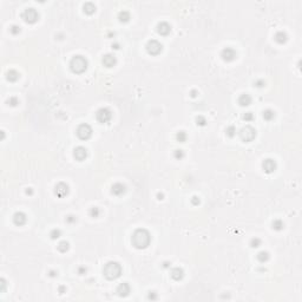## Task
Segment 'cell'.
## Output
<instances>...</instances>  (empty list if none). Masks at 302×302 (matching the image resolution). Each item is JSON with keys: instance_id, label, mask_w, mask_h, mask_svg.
<instances>
[{"instance_id": "7402d4cb", "label": "cell", "mask_w": 302, "mask_h": 302, "mask_svg": "<svg viewBox=\"0 0 302 302\" xmlns=\"http://www.w3.org/2000/svg\"><path fill=\"white\" fill-rule=\"evenodd\" d=\"M83 10L86 14H93L96 12V6L93 2H85L83 6Z\"/></svg>"}, {"instance_id": "484cf974", "label": "cell", "mask_w": 302, "mask_h": 302, "mask_svg": "<svg viewBox=\"0 0 302 302\" xmlns=\"http://www.w3.org/2000/svg\"><path fill=\"white\" fill-rule=\"evenodd\" d=\"M269 252H260L257 254V260H258V262H261V263H266L267 261L269 260Z\"/></svg>"}, {"instance_id": "7bdbcfd3", "label": "cell", "mask_w": 302, "mask_h": 302, "mask_svg": "<svg viewBox=\"0 0 302 302\" xmlns=\"http://www.w3.org/2000/svg\"><path fill=\"white\" fill-rule=\"evenodd\" d=\"M86 270H87V269L85 268V267H80V268H78V274L79 275H84L85 273H86Z\"/></svg>"}, {"instance_id": "681fc988", "label": "cell", "mask_w": 302, "mask_h": 302, "mask_svg": "<svg viewBox=\"0 0 302 302\" xmlns=\"http://www.w3.org/2000/svg\"><path fill=\"white\" fill-rule=\"evenodd\" d=\"M118 46H119V45H118V44H115V45H112V49H116V50H118V49H119V47H118Z\"/></svg>"}, {"instance_id": "44dd1931", "label": "cell", "mask_w": 302, "mask_h": 302, "mask_svg": "<svg viewBox=\"0 0 302 302\" xmlns=\"http://www.w3.org/2000/svg\"><path fill=\"white\" fill-rule=\"evenodd\" d=\"M131 19V14H130L129 11H125V10H123V11H120L119 13H118V20L120 22H123V24H125V22H128Z\"/></svg>"}, {"instance_id": "52a82bcc", "label": "cell", "mask_w": 302, "mask_h": 302, "mask_svg": "<svg viewBox=\"0 0 302 302\" xmlns=\"http://www.w3.org/2000/svg\"><path fill=\"white\" fill-rule=\"evenodd\" d=\"M145 47H146L148 53H149V54H151V56H157V54H159V53L162 52V50H163V45L156 39L149 40Z\"/></svg>"}, {"instance_id": "f35d334b", "label": "cell", "mask_w": 302, "mask_h": 302, "mask_svg": "<svg viewBox=\"0 0 302 302\" xmlns=\"http://www.w3.org/2000/svg\"><path fill=\"white\" fill-rule=\"evenodd\" d=\"M191 203H192L194 205H198V204L201 203V201H200V197H197V196H194V197L191 198Z\"/></svg>"}, {"instance_id": "f546056e", "label": "cell", "mask_w": 302, "mask_h": 302, "mask_svg": "<svg viewBox=\"0 0 302 302\" xmlns=\"http://www.w3.org/2000/svg\"><path fill=\"white\" fill-rule=\"evenodd\" d=\"M89 214H90V216H91V217L97 218V217H99V215H101V210H99V208L93 207V208H91V209H90Z\"/></svg>"}, {"instance_id": "ba28073f", "label": "cell", "mask_w": 302, "mask_h": 302, "mask_svg": "<svg viewBox=\"0 0 302 302\" xmlns=\"http://www.w3.org/2000/svg\"><path fill=\"white\" fill-rule=\"evenodd\" d=\"M77 136L82 140H87L92 136V128L89 124H80L77 128Z\"/></svg>"}, {"instance_id": "e575fe53", "label": "cell", "mask_w": 302, "mask_h": 302, "mask_svg": "<svg viewBox=\"0 0 302 302\" xmlns=\"http://www.w3.org/2000/svg\"><path fill=\"white\" fill-rule=\"evenodd\" d=\"M242 118H243L246 122H252V119H254V113H252V112H246V113H243Z\"/></svg>"}, {"instance_id": "836d02e7", "label": "cell", "mask_w": 302, "mask_h": 302, "mask_svg": "<svg viewBox=\"0 0 302 302\" xmlns=\"http://www.w3.org/2000/svg\"><path fill=\"white\" fill-rule=\"evenodd\" d=\"M173 156H175L176 159H182L184 157V151L181 150V149H177V150H175V152H173Z\"/></svg>"}, {"instance_id": "8d00e7d4", "label": "cell", "mask_w": 302, "mask_h": 302, "mask_svg": "<svg viewBox=\"0 0 302 302\" xmlns=\"http://www.w3.org/2000/svg\"><path fill=\"white\" fill-rule=\"evenodd\" d=\"M7 103H8V105H11V106H17L18 104H19V99H18L17 97H11V98L7 101Z\"/></svg>"}, {"instance_id": "e0dca14e", "label": "cell", "mask_w": 302, "mask_h": 302, "mask_svg": "<svg viewBox=\"0 0 302 302\" xmlns=\"http://www.w3.org/2000/svg\"><path fill=\"white\" fill-rule=\"evenodd\" d=\"M26 221H27V217H26V215L24 213H21V211H18V213H16L14 215H13V222H14V224L16 225H24V224L26 223Z\"/></svg>"}, {"instance_id": "30bf717a", "label": "cell", "mask_w": 302, "mask_h": 302, "mask_svg": "<svg viewBox=\"0 0 302 302\" xmlns=\"http://www.w3.org/2000/svg\"><path fill=\"white\" fill-rule=\"evenodd\" d=\"M262 168H263V170H264V172L271 173V172H274L275 170H276V168H277V164H276V162H275L274 159H271V158H267V159H264V161H263Z\"/></svg>"}, {"instance_id": "5b68a950", "label": "cell", "mask_w": 302, "mask_h": 302, "mask_svg": "<svg viewBox=\"0 0 302 302\" xmlns=\"http://www.w3.org/2000/svg\"><path fill=\"white\" fill-rule=\"evenodd\" d=\"M96 119L101 124H106L112 119V112L107 107H101L96 112Z\"/></svg>"}, {"instance_id": "d6986e66", "label": "cell", "mask_w": 302, "mask_h": 302, "mask_svg": "<svg viewBox=\"0 0 302 302\" xmlns=\"http://www.w3.org/2000/svg\"><path fill=\"white\" fill-rule=\"evenodd\" d=\"M238 104L241 106H248L252 104V97L248 93H243L238 97Z\"/></svg>"}, {"instance_id": "cb8c5ba5", "label": "cell", "mask_w": 302, "mask_h": 302, "mask_svg": "<svg viewBox=\"0 0 302 302\" xmlns=\"http://www.w3.org/2000/svg\"><path fill=\"white\" fill-rule=\"evenodd\" d=\"M6 78H7V80H10V82H17L18 79H19V73L16 70H10L7 72V74H6Z\"/></svg>"}, {"instance_id": "74e56055", "label": "cell", "mask_w": 302, "mask_h": 302, "mask_svg": "<svg viewBox=\"0 0 302 302\" xmlns=\"http://www.w3.org/2000/svg\"><path fill=\"white\" fill-rule=\"evenodd\" d=\"M76 222H77V217H76V216L70 215V216H67L66 217V223L72 224V223H76Z\"/></svg>"}, {"instance_id": "7dc6e473", "label": "cell", "mask_w": 302, "mask_h": 302, "mask_svg": "<svg viewBox=\"0 0 302 302\" xmlns=\"http://www.w3.org/2000/svg\"><path fill=\"white\" fill-rule=\"evenodd\" d=\"M26 194H27V195H32V194H33V191H32V189H31V188H27Z\"/></svg>"}, {"instance_id": "60d3db41", "label": "cell", "mask_w": 302, "mask_h": 302, "mask_svg": "<svg viewBox=\"0 0 302 302\" xmlns=\"http://www.w3.org/2000/svg\"><path fill=\"white\" fill-rule=\"evenodd\" d=\"M148 299H149V300H157V293H155V291H150L149 295H148Z\"/></svg>"}, {"instance_id": "f907efd6", "label": "cell", "mask_w": 302, "mask_h": 302, "mask_svg": "<svg viewBox=\"0 0 302 302\" xmlns=\"http://www.w3.org/2000/svg\"><path fill=\"white\" fill-rule=\"evenodd\" d=\"M169 264H171V263H169V262H165V263H164V268H168Z\"/></svg>"}, {"instance_id": "b9f144b4", "label": "cell", "mask_w": 302, "mask_h": 302, "mask_svg": "<svg viewBox=\"0 0 302 302\" xmlns=\"http://www.w3.org/2000/svg\"><path fill=\"white\" fill-rule=\"evenodd\" d=\"M0 285H1L0 291H1V293H4V291H5V288H6V281L4 280V279H1V280H0Z\"/></svg>"}, {"instance_id": "7a4b0ae2", "label": "cell", "mask_w": 302, "mask_h": 302, "mask_svg": "<svg viewBox=\"0 0 302 302\" xmlns=\"http://www.w3.org/2000/svg\"><path fill=\"white\" fill-rule=\"evenodd\" d=\"M122 271H123L122 266L118 262H115V261L107 262L104 266V269H103V274H104V276L106 277L107 280H116V279H118L122 275Z\"/></svg>"}, {"instance_id": "8992f818", "label": "cell", "mask_w": 302, "mask_h": 302, "mask_svg": "<svg viewBox=\"0 0 302 302\" xmlns=\"http://www.w3.org/2000/svg\"><path fill=\"white\" fill-rule=\"evenodd\" d=\"M22 19L27 24H34V22L38 21V19H39V13L33 7H28V8H26L25 11L22 12Z\"/></svg>"}, {"instance_id": "f1b7e54d", "label": "cell", "mask_w": 302, "mask_h": 302, "mask_svg": "<svg viewBox=\"0 0 302 302\" xmlns=\"http://www.w3.org/2000/svg\"><path fill=\"white\" fill-rule=\"evenodd\" d=\"M225 134H227L228 137H230V138H233V137L236 134V128L234 126V125H229V126L225 129Z\"/></svg>"}, {"instance_id": "3957f363", "label": "cell", "mask_w": 302, "mask_h": 302, "mask_svg": "<svg viewBox=\"0 0 302 302\" xmlns=\"http://www.w3.org/2000/svg\"><path fill=\"white\" fill-rule=\"evenodd\" d=\"M87 65H89L87 59L83 56H74L71 59V62H70V68H71V71L73 73H77V74H80V73L85 72L86 68H87Z\"/></svg>"}, {"instance_id": "5bb4252c", "label": "cell", "mask_w": 302, "mask_h": 302, "mask_svg": "<svg viewBox=\"0 0 302 302\" xmlns=\"http://www.w3.org/2000/svg\"><path fill=\"white\" fill-rule=\"evenodd\" d=\"M101 63H103V65L105 67H113L115 65H116V63H117V59H116V57L113 56V54H111V53H107V54H105V56L103 57V59H101Z\"/></svg>"}, {"instance_id": "6da1fadb", "label": "cell", "mask_w": 302, "mask_h": 302, "mask_svg": "<svg viewBox=\"0 0 302 302\" xmlns=\"http://www.w3.org/2000/svg\"><path fill=\"white\" fill-rule=\"evenodd\" d=\"M132 246L137 249H145L149 247L151 242V235L146 229H137L134 230L131 237Z\"/></svg>"}, {"instance_id": "4316f807", "label": "cell", "mask_w": 302, "mask_h": 302, "mask_svg": "<svg viewBox=\"0 0 302 302\" xmlns=\"http://www.w3.org/2000/svg\"><path fill=\"white\" fill-rule=\"evenodd\" d=\"M57 248H58V250L60 252H66L68 250V248H70V244H68L67 241H62V242H59V244L57 246Z\"/></svg>"}, {"instance_id": "4fadbf2b", "label": "cell", "mask_w": 302, "mask_h": 302, "mask_svg": "<svg viewBox=\"0 0 302 302\" xmlns=\"http://www.w3.org/2000/svg\"><path fill=\"white\" fill-rule=\"evenodd\" d=\"M73 156L74 158L79 161V162H83L85 161V158L87 157V150L85 149L84 146H77L74 151H73Z\"/></svg>"}, {"instance_id": "d6a6232c", "label": "cell", "mask_w": 302, "mask_h": 302, "mask_svg": "<svg viewBox=\"0 0 302 302\" xmlns=\"http://www.w3.org/2000/svg\"><path fill=\"white\" fill-rule=\"evenodd\" d=\"M196 124L200 125V126H204L207 124V119L203 117V116H197L196 117Z\"/></svg>"}, {"instance_id": "9c48e42d", "label": "cell", "mask_w": 302, "mask_h": 302, "mask_svg": "<svg viewBox=\"0 0 302 302\" xmlns=\"http://www.w3.org/2000/svg\"><path fill=\"white\" fill-rule=\"evenodd\" d=\"M221 57H222V59L224 62L230 63L235 60L236 57H237V53H236V51L233 47H225L221 52Z\"/></svg>"}, {"instance_id": "1f68e13d", "label": "cell", "mask_w": 302, "mask_h": 302, "mask_svg": "<svg viewBox=\"0 0 302 302\" xmlns=\"http://www.w3.org/2000/svg\"><path fill=\"white\" fill-rule=\"evenodd\" d=\"M50 236L52 240H57V238H59L62 236V231H60V229H53L51 231Z\"/></svg>"}, {"instance_id": "ac0fdd59", "label": "cell", "mask_w": 302, "mask_h": 302, "mask_svg": "<svg viewBox=\"0 0 302 302\" xmlns=\"http://www.w3.org/2000/svg\"><path fill=\"white\" fill-rule=\"evenodd\" d=\"M170 276H171L175 281H181L183 277H184V270H183L182 268H179V267H175V268L171 269Z\"/></svg>"}, {"instance_id": "ab89813d", "label": "cell", "mask_w": 302, "mask_h": 302, "mask_svg": "<svg viewBox=\"0 0 302 302\" xmlns=\"http://www.w3.org/2000/svg\"><path fill=\"white\" fill-rule=\"evenodd\" d=\"M254 84H255V86H257V87H263L266 85V83H264V80H262V79H258Z\"/></svg>"}, {"instance_id": "c3c4849f", "label": "cell", "mask_w": 302, "mask_h": 302, "mask_svg": "<svg viewBox=\"0 0 302 302\" xmlns=\"http://www.w3.org/2000/svg\"><path fill=\"white\" fill-rule=\"evenodd\" d=\"M163 197H164V195H163V194H159V192L157 194V198H158V200H163Z\"/></svg>"}, {"instance_id": "83f0119b", "label": "cell", "mask_w": 302, "mask_h": 302, "mask_svg": "<svg viewBox=\"0 0 302 302\" xmlns=\"http://www.w3.org/2000/svg\"><path fill=\"white\" fill-rule=\"evenodd\" d=\"M186 138H188V136H186V134H185V131H178V132L176 134V139H177V142H179V143H184L185 140H186Z\"/></svg>"}, {"instance_id": "f6af8a7d", "label": "cell", "mask_w": 302, "mask_h": 302, "mask_svg": "<svg viewBox=\"0 0 302 302\" xmlns=\"http://www.w3.org/2000/svg\"><path fill=\"white\" fill-rule=\"evenodd\" d=\"M57 275H58V271H56V270H51L50 271L51 277H54V276H57Z\"/></svg>"}, {"instance_id": "603a6c76", "label": "cell", "mask_w": 302, "mask_h": 302, "mask_svg": "<svg viewBox=\"0 0 302 302\" xmlns=\"http://www.w3.org/2000/svg\"><path fill=\"white\" fill-rule=\"evenodd\" d=\"M262 116H263V118H264V120L270 122V120H273V119L275 118V111L270 110V109H267V110L263 111Z\"/></svg>"}, {"instance_id": "2e32d148", "label": "cell", "mask_w": 302, "mask_h": 302, "mask_svg": "<svg viewBox=\"0 0 302 302\" xmlns=\"http://www.w3.org/2000/svg\"><path fill=\"white\" fill-rule=\"evenodd\" d=\"M111 192L116 196H122L126 192V186L123 183H115L111 186Z\"/></svg>"}, {"instance_id": "bcb514c9", "label": "cell", "mask_w": 302, "mask_h": 302, "mask_svg": "<svg viewBox=\"0 0 302 302\" xmlns=\"http://www.w3.org/2000/svg\"><path fill=\"white\" fill-rule=\"evenodd\" d=\"M196 96H197V91H196V90H192V91H191V97L195 98Z\"/></svg>"}, {"instance_id": "d4e9b609", "label": "cell", "mask_w": 302, "mask_h": 302, "mask_svg": "<svg viewBox=\"0 0 302 302\" xmlns=\"http://www.w3.org/2000/svg\"><path fill=\"white\" fill-rule=\"evenodd\" d=\"M273 229L276 230V231H281V230H283V228H285V223H283V221L282 219H274L273 221Z\"/></svg>"}, {"instance_id": "d590c367", "label": "cell", "mask_w": 302, "mask_h": 302, "mask_svg": "<svg viewBox=\"0 0 302 302\" xmlns=\"http://www.w3.org/2000/svg\"><path fill=\"white\" fill-rule=\"evenodd\" d=\"M10 31H11V33L13 34V35H17V34L20 33V27L18 26V25H12L11 28H10Z\"/></svg>"}, {"instance_id": "277c9868", "label": "cell", "mask_w": 302, "mask_h": 302, "mask_svg": "<svg viewBox=\"0 0 302 302\" xmlns=\"http://www.w3.org/2000/svg\"><path fill=\"white\" fill-rule=\"evenodd\" d=\"M240 137L241 139L246 143H249V142H252L256 137V130L254 129L252 126L250 125H247L244 128H242L240 131Z\"/></svg>"}, {"instance_id": "4dcf8cb0", "label": "cell", "mask_w": 302, "mask_h": 302, "mask_svg": "<svg viewBox=\"0 0 302 302\" xmlns=\"http://www.w3.org/2000/svg\"><path fill=\"white\" fill-rule=\"evenodd\" d=\"M261 244H262V241L260 240L258 237H254V238L250 240V246H252V248H258Z\"/></svg>"}, {"instance_id": "ffe728a7", "label": "cell", "mask_w": 302, "mask_h": 302, "mask_svg": "<svg viewBox=\"0 0 302 302\" xmlns=\"http://www.w3.org/2000/svg\"><path fill=\"white\" fill-rule=\"evenodd\" d=\"M275 41L276 43H279V44H285L287 43V40H288V35H287V33L285 32H283V31H279L277 33L275 34Z\"/></svg>"}, {"instance_id": "7c38bea8", "label": "cell", "mask_w": 302, "mask_h": 302, "mask_svg": "<svg viewBox=\"0 0 302 302\" xmlns=\"http://www.w3.org/2000/svg\"><path fill=\"white\" fill-rule=\"evenodd\" d=\"M156 31L158 34H161V35H163V37H165V35H168V34L171 32V26H170V24H168L167 21H161V22H158V25H157V27H156Z\"/></svg>"}, {"instance_id": "9a60e30c", "label": "cell", "mask_w": 302, "mask_h": 302, "mask_svg": "<svg viewBox=\"0 0 302 302\" xmlns=\"http://www.w3.org/2000/svg\"><path fill=\"white\" fill-rule=\"evenodd\" d=\"M130 291H131V288H130L129 283H126V282H123V283H120L117 287V294L120 297L128 296L130 294Z\"/></svg>"}, {"instance_id": "8fae6325", "label": "cell", "mask_w": 302, "mask_h": 302, "mask_svg": "<svg viewBox=\"0 0 302 302\" xmlns=\"http://www.w3.org/2000/svg\"><path fill=\"white\" fill-rule=\"evenodd\" d=\"M68 191H70L68 185H67L66 183H64V182L58 183V184L56 185V188H54V194H56L58 197H65V196L68 195Z\"/></svg>"}, {"instance_id": "ee69618b", "label": "cell", "mask_w": 302, "mask_h": 302, "mask_svg": "<svg viewBox=\"0 0 302 302\" xmlns=\"http://www.w3.org/2000/svg\"><path fill=\"white\" fill-rule=\"evenodd\" d=\"M65 291H66V287H64V285H60V287H59V293H60V294H64Z\"/></svg>"}]
</instances>
